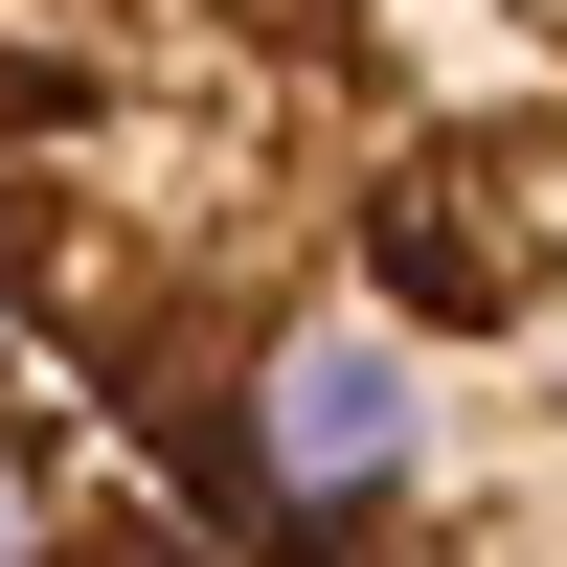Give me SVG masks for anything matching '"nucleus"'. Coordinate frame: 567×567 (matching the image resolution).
I'll return each mask as SVG.
<instances>
[{
  "mask_svg": "<svg viewBox=\"0 0 567 567\" xmlns=\"http://www.w3.org/2000/svg\"><path fill=\"white\" fill-rule=\"evenodd\" d=\"M0 567H227V545L182 523V499L136 477V454L91 432L23 341H0Z\"/></svg>",
  "mask_w": 567,
  "mask_h": 567,
  "instance_id": "f03ea898",
  "label": "nucleus"
},
{
  "mask_svg": "<svg viewBox=\"0 0 567 567\" xmlns=\"http://www.w3.org/2000/svg\"><path fill=\"white\" fill-rule=\"evenodd\" d=\"M0 341L227 567H567V0H0Z\"/></svg>",
  "mask_w": 567,
  "mask_h": 567,
  "instance_id": "f257e3e1",
  "label": "nucleus"
}]
</instances>
